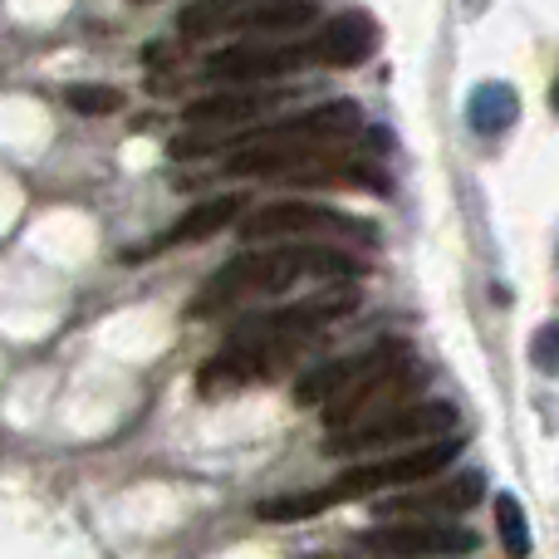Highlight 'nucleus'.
Segmentation results:
<instances>
[{
	"label": "nucleus",
	"mask_w": 559,
	"mask_h": 559,
	"mask_svg": "<svg viewBox=\"0 0 559 559\" xmlns=\"http://www.w3.org/2000/svg\"><path fill=\"white\" fill-rule=\"evenodd\" d=\"M241 212H246V197H241V192H222V197H212V202L192 206V212H187L182 222H177L167 236H157V241H153V251H163V246L206 241V236L226 231V226H231V222H241Z\"/></svg>",
	"instance_id": "obj_14"
},
{
	"label": "nucleus",
	"mask_w": 559,
	"mask_h": 559,
	"mask_svg": "<svg viewBox=\"0 0 559 559\" xmlns=\"http://www.w3.org/2000/svg\"><path fill=\"white\" fill-rule=\"evenodd\" d=\"M515 114H521V98H515L511 84H481L472 94V128L481 138L506 133V128L515 123Z\"/></svg>",
	"instance_id": "obj_15"
},
{
	"label": "nucleus",
	"mask_w": 559,
	"mask_h": 559,
	"mask_svg": "<svg viewBox=\"0 0 559 559\" xmlns=\"http://www.w3.org/2000/svg\"><path fill=\"white\" fill-rule=\"evenodd\" d=\"M456 452H462V437H432V442H417V447H397L393 456H383V452L364 456V462L344 466L329 486L295 491V496H271V501L255 506V515H261V521H309V515L329 511V506L383 496V491H397V486H413V481H432L437 472L452 466Z\"/></svg>",
	"instance_id": "obj_2"
},
{
	"label": "nucleus",
	"mask_w": 559,
	"mask_h": 559,
	"mask_svg": "<svg viewBox=\"0 0 559 559\" xmlns=\"http://www.w3.org/2000/svg\"><path fill=\"white\" fill-rule=\"evenodd\" d=\"M309 338H231L216 358H206L197 373V393L202 397H226L246 383H265L271 373L289 364Z\"/></svg>",
	"instance_id": "obj_5"
},
{
	"label": "nucleus",
	"mask_w": 559,
	"mask_h": 559,
	"mask_svg": "<svg viewBox=\"0 0 559 559\" xmlns=\"http://www.w3.org/2000/svg\"><path fill=\"white\" fill-rule=\"evenodd\" d=\"M64 104L74 108V114L108 118V114H118L128 98H123V88H114V84H69L64 88Z\"/></svg>",
	"instance_id": "obj_17"
},
{
	"label": "nucleus",
	"mask_w": 559,
	"mask_h": 559,
	"mask_svg": "<svg viewBox=\"0 0 559 559\" xmlns=\"http://www.w3.org/2000/svg\"><path fill=\"white\" fill-rule=\"evenodd\" d=\"M491 511H496V531H501L506 555H511V559H525V555H531V521H525L521 501H515L511 491H501V496L491 501Z\"/></svg>",
	"instance_id": "obj_16"
},
{
	"label": "nucleus",
	"mask_w": 559,
	"mask_h": 559,
	"mask_svg": "<svg viewBox=\"0 0 559 559\" xmlns=\"http://www.w3.org/2000/svg\"><path fill=\"white\" fill-rule=\"evenodd\" d=\"M354 289H329V295H309L295 305H280L271 314H255L231 329V338H314L324 324L344 319L354 309Z\"/></svg>",
	"instance_id": "obj_9"
},
{
	"label": "nucleus",
	"mask_w": 559,
	"mask_h": 559,
	"mask_svg": "<svg viewBox=\"0 0 559 559\" xmlns=\"http://www.w3.org/2000/svg\"><path fill=\"white\" fill-rule=\"evenodd\" d=\"M550 338H555V329H540V364H550Z\"/></svg>",
	"instance_id": "obj_18"
},
{
	"label": "nucleus",
	"mask_w": 559,
	"mask_h": 559,
	"mask_svg": "<svg viewBox=\"0 0 559 559\" xmlns=\"http://www.w3.org/2000/svg\"><path fill=\"white\" fill-rule=\"evenodd\" d=\"M403 496H383L378 501V515L383 521H403V515H417V521H452V515L472 511V506L486 501V476L481 472H466V476H452L442 486H397Z\"/></svg>",
	"instance_id": "obj_8"
},
{
	"label": "nucleus",
	"mask_w": 559,
	"mask_h": 559,
	"mask_svg": "<svg viewBox=\"0 0 559 559\" xmlns=\"http://www.w3.org/2000/svg\"><path fill=\"white\" fill-rule=\"evenodd\" d=\"M456 427V407L452 403H397L388 413L358 417L348 427H329L324 437V456H378V452H397V447H417L447 437Z\"/></svg>",
	"instance_id": "obj_3"
},
{
	"label": "nucleus",
	"mask_w": 559,
	"mask_h": 559,
	"mask_svg": "<svg viewBox=\"0 0 559 559\" xmlns=\"http://www.w3.org/2000/svg\"><path fill=\"white\" fill-rule=\"evenodd\" d=\"M246 246H265V241H373V226H364L358 216L334 212V206H314V202H271L261 212H241L236 222Z\"/></svg>",
	"instance_id": "obj_4"
},
{
	"label": "nucleus",
	"mask_w": 559,
	"mask_h": 559,
	"mask_svg": "<svg viewBox=\"0 0 559 559\" xmlns=\"http://www.w3.org/2000/svg\"><path fill=\"white\" fill-rule=\"evenodd\" d=\"M378 49V25L368 10H344V15L324 20L319 35L305 45L309 64H324V69H358L368 64V55Z\"/></svg>",
	"instance_id": "obj_12"
},
{
	"label": "nucleus",
	"mask_w": 559,
	"mask_h": 559,
	"mask_svg": "<svg viewBox=\"0 0 559 559\" xmlns=\"http://www.w3.org/2000/svg\"><path fill=\"white\" fill-rule=\"evenodd\" d=\"M299 64H309L305 45H231L206 59V79H216V84H265V79L295 74Z\"/></svg>",
	"instance_id": "obj_11"
},
{
	"label": "nucleus",
	"mask_w": 559,
	"mask_h": 559,
	"mask_svg": "<svg viewBox=\"0 0 559 559\" xmlns=\"http://www.w3.org/2000/svg\"><path fill=\"white\" fill-rule=\"evenodd\" d=\"M423 368H417V358H397V364L388 368H373L368 378H358V383H348L344 393H334L324 403V423L329 427H348L358 423V417H373V413H388V407L397 403H413V393L423 388Z\"/></svg>",
	"instance_id": "obj_6"
},
{
	"label": "nucleus",
	"mask_w": 559,
	"mask_h": 559,
	"mask_svg": "<svg viewBox=\"0 0 559 559\" xmlns=\"http://www.w3.org/2000/svg\"><path fill=\"white\" fill-rule=\"evenodd\" d=\"M364 545L378 555H393V559H423V555H472L476 545H481V535L466 531V525H452V521H417V515H403L397 525L368 531Z\"/></svg>",
	"instance_id": "obj_7"
},
{
	"label": "nucleus",
	"mask_w": 559,
	"mask_h": 559,
	"mask_svg": "<svg viewBox=\"0 0 559 559\" xmlns=\"http://www.w3.org/2000/svg\"><path fill=\"white\" fill-rule=\"evenodd\" d=\"M271 246V241H265ZM368 265L354 255L334 251V246H309V241H289V246H271V251H246L236 261H226L222 271L197 289V299L187 305L192 319H212L231 305L246 299H265V295H285V289L305 285V280H358Z\"/></svg>",
	"instance_id": "obj_1"
},
{
	"label": "nucleus",
	"mask_w": 559,
	"mask_h": 559,
	"mask_svg": "<svg viewBox=\"0 0 559 559\" xmlns=\"http://www.w3.org/2000/svg\"><path fill=\"white\" fill-rule=\"evenodd\" d=\"M413 348H407V338H378L373 348H358V354H348V358H334V364H324V368H314V373H305L295 383V403H305V407H324L334 393H344L348 383H358V378H368L373 368H388V364H397V358H407Z\"/></svg>",
	"instance_id": "obj_10"
},
{
	"label": "nucleus",
	"mask_w": 559,
	"mask_h": 559,
	"mask_svg": "<svg viewBox=\"0 0 559 559\" xmlns=\"http://www.w3.org/2000/svg\"><path fill=\"white\" fill-rule=\"evenodd\" d=\"M275 104V94L271 88H226V94H206V98H197V104H187L182 108V123L187 128H241V123H251V118H261L265 108Z\"/></svg>",
	"instance_id": "obj_13"
}]
</instances>
